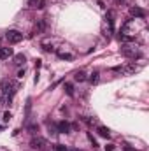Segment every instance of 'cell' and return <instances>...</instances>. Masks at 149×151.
Masks as SVG:
<instances>
[{"instance_id":"cell-1","label":"cell","mask_w":149,"mask_h":151,"mask_svg":"<svg viewBox=\"0 0 149 151\" xmlns=\"http://www.w3.org/2000/svg\"><path fill=\"white\" fill-rule=\"evenodd\" d=\"M18 90H19V84H18V83H14V81H11V79H2V81H0V95L12 99Z\"/></svg>"},{"instance_id":"cell-2","label":"cell","mask_w":149,"mask_h":151,"mask_svg":"<svg viewBox=\"0 0 149 151\" xmlns=\"http://www.w3.org/2000/svg\"><path fill=\"white\" fill-rule=\"evenodd\" d=\"M5 39L9 40V44H18L23 40V34L18 30H9V32H5Z\"/></svg>"},{"instance_id":"cell-3","label":"cell","mask_w":149,"mask_h":151,"mask_svg":"<svg viewBox=\"0 0 149 151\" xmlns=\"http://www.w3.org/2000/svg\"><path fill=\"white\" fill-rule=\"evenodd\" d=\"M121 55H123V56H126V58H133V60L142 56L139 51H135V49H130V47H123V49H121Z\"/></svg>"},{"instance_id":"cell-4","label":"cell","mask_w":149,"mask_h":151,"mask_svg":"<svg viewBox=\"0 0 149 151\" xmlns=\"http://www.w3.org/2000/svg\"><path fill=\"white\" fill-rule=\"evenodd\" d=\"M70 125L67 121H58L56 123V134H70Z\"/></svg>"},{"instance_id":"cell-5","label":"cell","mask_w":149,"mask_h":151,"mask_svg":"<svg viewBox=\"0 0 149 151\" xmlns=\"http://www.w3.org/2000/svg\"><path fill=\"white\" fill-rule=\"evenodd\" d=\"M30 146H32L34 150H42V148L46 146V139H44V137H34L32 142H30Z\"/></svg>"},{"instance_id":"cell-6","label":"cell","mask_w":149,"mask_h":151,"mask_svg":"<svg viewBox=\"0 0 149 151\" xmlns=\"http://www.w3.org/2000/svg\"><path fill=\"white\" fill-rule=\"evenodd\" d=\"M130 14L135 16V18H146V11L140 9V7H132L130 9Z\"/></svg>"},{"instance_id":"cell-7","label":"cell","mask_w":149,"mask_h":151,"mask_svg":"<svg viewBox=\"0 0 149 151\" xmlns=\"http://www.w3.org/2000/svg\"><path fill=\"white\" fill-rule=\"evenodd\" d=\"M137 70H139V65H135V63H128V65L121 67V72H125V74H132V72H137Z\"/></svg>"},{"instance_id":"cell-8","label":"cell","mask_w":149,"mask_h":151,"mask_svg":"<svg viewBox=\"0 0 149 151\" xmlns=\"http://www.w3.org/2000/svg\"><path fill=\"white\" fill-rule=\"evenodd\" d=\"M12 56V47H0V60H7Z\"/></svg>"},{"instance_id":"cell-9","label":"cell","mask_w":149,"mask_h":151,"mask_svg":"<svg viewBox=\"0 0 149 151\" xmlns=\"http://www.w3.org/2000/svg\"><path fill=\"white\" fill-rule=\"evenodd\" d=\"M97 132H98V135H100V137H105V139H109V135H111L109 128H107V127H102V125H98V127H97Z\"/></svg>"},{"instance_id":"cell-10","label":"cell","mask_w":149,"mask_h":151,"mask_svg":"<svg viewBox=\"0 0 149 151\" xmlns=\"http://www.w3.org/2000/svg\"><path fill=\"white\" fill-rule=\"evenodd\" d=\"M105 19H107V23H109V30H114V14H112V11H107V16H105Z\"/></svg>"},{"instance_id":"cell-11","label":"cell","mask_w":149,"mask_h":151,"mask_svg":"<svg viewBox=\"0 0 149 151\" xmlns=\"http://www.w3.org/2000/svg\"><path fill=\"white\" fill-rule=\"evenodd\" d=\"M98 77H100V72H98V70H93L91 76H90L88 79H90V83H91V84H97V83H98Z\"/></svg>"},{"instance_id":"cell-12","label":"cell","mask_w":149,"mask_h":151,"mask_svg":"<svg viewBox=\"0 0 149 151\" xmlns=\"http://www.w3.org/2000/svg\"><path fill=\"white\" fill-rule=\"evenodd\" d=\"M11 100H12V99H9V97H4V95H0V109L7 107V106L11 104Z\"/></svg>"},{"instance_id":"cell-13","label":"cell","mask_w":149,"mask_h":151,"mask_svg":"<svg viewBox=\"0 0 149 151\" xmlns=\"http://www.w3.org/2000/svg\"><path fill=\"white\" fill-rule=\"evenodd\" d=\"M74 79L75 81H79V83H82V81H86L88 77H86V74H84L82 70H77V72L74 74Z\"/></svg>"},{"instance_id":"cell-14","label":"cell","mask_w":149,"mask_h":151,"mask_svg":"<svg viewBox=\"0 0 149 151\" xmlns=\"http://www.w3.org/2000/svg\"><path fill=\"white\" fill-rule=\"evenodd\" d=\"M56 55H58V58H62V60H72V58H74L70 53H63V51H56Z\"/></svg>"},{"instance_id":"cell-15","label":"cell","mask_w":149,"mask_h":151,"mask_svg":"<svg viewBox=\"0 0 149 151\" xmlns=\"http://www.w3.org/2000/svg\"><path fill=\"white\" fill-rule=\"evenodd\" d=\"M63 88H65V91H67V95H69V97H74V86H72L70 83H65V84H63Z\"/></svg>"},{"instance_id":"cell-16","label":"cell","mask_w":149,"mask_h":151,"mask_svg":"<svg viewBox=\"0 0 149 151\" xmlns=\"http://www.w3.org/2000/svg\"><path fill=\"white\" fill-rule=\"evenodd\" d=\"M25 60H27V58H25V55H21V53L14 56V63H16V65H21V63H25Z\"/></svg>"},{"instance_id":"cell-17","label":"cell","mask_w":149,"mask_h":151,"mask_svg":"<svg viewBox=\"0 0 149 151\" xmlns=\"http://www.w3.org/2000/svg\"><path fill=\"white\" fill-rule=\"evenodd\" d=\"M119 39H121L123 42H133V40H135V35H126V34H121V35H119Z\"/></svg>"},{"instance_id":"cell-18","label":"cell","mask_w":149,"mask_h":151,"mask_svg":"<svg viewBox=\"0 0 149 151\" xmlns=\"http://www.w3.org/2000/svg\"><path fill=\"white\" fill-rule=\"evenodd\" d=\"M42 49H44V51H47V53H53V51H54L53 44H49V42H42Z\"/></svg>"},{"instance_id":"cell-19","label":"cell","mask_w":149,"mask_h":151,"mask_svg":"<svg viewBox=\"0 0 149 151\" xmlns=\"http://www.w3.org/2000/svg\"><path fill=\"white\" fill-rule=\"evenodd\" d=\"M28 132H30V134H37V132H39V125H37V123L28 125Z\"/></svg>"},{"instance_id":"cell-20","label":"cell","mask_w":149,"mask_h":151,"mask_svg":"<svg viewBox=\"0 0 149 151\" xmlns=\"http://www.w3.org/2000/svg\"><path fill=\"white\" fill-rule=\"evenodd\" d=\"M46 30V19H40L37 23V32H44Z\"/></svg>"},{"instance_id":"cell-21","label":"cell","mask_w":149,"mask_h":151,"mask_svg":"<svg viewBox=\"0 0 149 151\" xmlns=\"http://www.w3.org/2000/svg\"><path fill=\"white\" fill-rule=\"evenodd\" d=\"M53 151H69V148L63 146V144H54L53 146Z\"/></svg>"},{"instance_id":"cell-22","label":"cell","mask_w":149,"mask_h":151,"mask_svg":"<svg viewBox=\"0 0 149 151\" xmlns=\"http://www.w3.org/2000/svg\"><path fill=\"white\" fill-rule=\"evenodd\" d=\"M88 139H90V142H91V146H93V148H98V142H97V139H95L91 134H88Z\"/></svg>"},{"instance_id":"cell-23","label":"cell","mask_w":149,"mask_h":151,"mask_svg":"<svg viewBox=\"0 0 149 151\" xmlns=\"http://www.w3.org/2000/svg\"><path fill=\"white\" fill-rule=\"evenodd\" d=\"M11 118H12V114L9 113V111H5V113H4V118H2V119H4L5 123H9V121H11Z\"/></svg>"},{"instance_id":"cell-24","label":"cell","mask_w":149,"mask_h":151,"mask_svg":"<svg viewBox=\"0 0 149 151\" xmlns=\"http://www.w3.org/2000/svg\"><path fill=\"white\" fill-rule=\"evenodd\" d=\"M105 151H114V144H107L105 146Z\"/></svg>"},{"instance_id":"cell-25","label":"cell","mask_w":149,"mask_h":151,"mask_svg":"<svg viewBox=\"0 0 149 151\" xmlns=\"http://www.w3.org/2000/svg\"><path fill=\"white\" fill-rule=\"evenodd\" d=\"M35 4H37V0H28V5L30 7H35Z\"/></svg>"},{"instance_id":"cell-26","label":"cell","mask_w":149,"mask_h":151,"mask_svg":"<svg viewBox=\"0 0 149 151\" xmlns=\"http://www.w3.org/2000/svg\"><path fill=\"white\" fill-rule=\"evenodd\" d=\"M123 151H135V150H133V148H130V146H125V148H123Z\"/></svg>"},{"instance_id":"cell-27","label":"cell","mask_w":149,"mask_h":151,"mask_svg":"<svg viewBox=\"0 0 149 151\" xmlns=\"http://www.w3.org/2000/svg\"><path fill=\"white\" fill-rule=\"evenodd\" d=\"M23 76H25V69H23V70H19V72H18V77H23Z\"/></svg>"},{"instance_id":"cell-28","label":"cell","mask_w":149,"mask_h":151,"mask_svg":"<svg viewBox=\"0 0 149 151\" xmlns=\"http://www.w3.org/2000/svg\"><path fill=\"white\" fill-rule=\"evenodd\" d=\"M2 130H4V127H0V132H2Z\"/></svg>"},{"instance_id":"cell-29","label":"cell","mask_w":149,"mask_h":151,"mask_svg":"<svg viewBox=\"0 0 149 151\" xmlns=\"http://www.w3.org/2000/svg\"><path fill=\"white\" fill-rule=\"evenodd\" d=\"M116 2H117V4H119V2H123V0H116Z\"/></svg>"}]
</instances>
